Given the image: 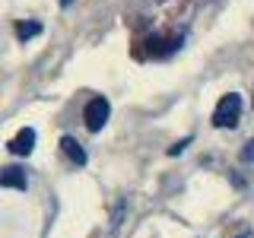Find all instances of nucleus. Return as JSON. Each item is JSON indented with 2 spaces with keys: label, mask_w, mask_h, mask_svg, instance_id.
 Listing matches in <instances>:
<instances>
[{
  "label": "nucleus",
  "mask_w": 254,
  "mask_h": 238,
  "mask_svg": "<svg viewBox=\"0 0 254 238\" xmlns=\"http://www.w3.org/2000/svg\"><path fill=\"white\" fill-rule=\"evenodd\" d=\"M238 118H242V95H235V92L222 95L216 111H213V124L222 127V130H229V127L238 124Z\"/></svg>",
  "instance_id": "obj_1"
},
{
  "label": "nucleus",
  "mask_w": 254,
  "mask_h": 238,
  "mask_svg": "<svg viewBox=\"0 0 254 238\" xmlns=\"http://www.w3.org/2000/svg\"><path fill=\"white\" fill-rule=\"evenodd\" d=\"M108 118H111V105H108V99H102V95L89 99V105H86V127H89L92 133H99L102 127H105Z\"/></svg>",
  "instance_id": "obj_2"
},
{
  "label": "nucleus",
  "mask_w": 254,
  "mask_h": 238,
  "mask_svg": "<svg viewBox=\"0 0 254 238\" xmlns=\"http://www.w3.org/2000/svg\"><path fill=\"white\" fill-rule=\"evenodd\" d=\"M35 140H38V133L32 130V127H19V130H16V137L6 143V149H10L13 156H29L32 149H35Z\"/></svg>",
  "instance_id": "obj_3"
},
{
  "label": "nucleus",
  "mask_w": 254,
  "mask_h": 238,
  "mask_svg": "<svg viewBox=\"0 0 254 238\" xmlns=\"http://www.w3.org/2000/svg\"><path fill=\"white\" fill-rule=\"evenodd\" d=\"M26 169H19V165H10V169H3L0 175V187H16V190H26Z\"/></svg>",
  "instance_id": "obj_4"
},
{
  "label": "nucleus",
  "mask_w": 254,
  "mask_h": 238,
  "mask_svg": "<svg viewBox=\"0 0 254 238\" xmlns=\"http://www.w3.org/2000/svg\"><path fill=\"white\" fill-rule=\"evenodd\" d=\"M61 149H64V156L70 159L73 165H86L89 162V156H86V149L79 146V143L73 140V137H61Z\"/></svg>",
  "instance_id": "obj_5"
},
{
  "label": "nucleus",
  "mask_w": 254,
  "mask_h": 238,
  "mask_svg": "<svg viewBox=\"0 0 254 238\" xmlns=\"http://www.w3.org/2000/svg\"><path fill=\"white\" fill-rule=\"evenodd\" d=\"M38 32H42V22H16V38H19V42H29Z\"/></svg>",
  "instance_id": "obj_6"
},
{
  "label": "nucleus",
  "mask_w": 254,
  "mask_h": 238,
  "mask_svg": "<svg viewBox=\"0 0 254 238\" xmlns=\"http://www.w3.org/2000/svg\"><path fill=\"white\" fill-rule=\"evenodd\" d=\"M242 162H254V140L245 143V149H242Z\"/></svg>",
  "instance_id": "obj_7"
},
{
  "label": "nucleus",
  "mask_w": 254,
  "mask_h": 238,
  "mask_svg": "<svg viewBox=\"0 0 254 238\" xmlns=\"http://www.w3.org/2000/svg\"><path fill=\"white\" fill-rule=\"evenodd\" d=\"M121 216H124V203H118V210H115V219H111V232H118V226H121Z\"/></svg>",
  "instance_id": "obj_8"
},
{
  "label": "nucleus",
  "mask_w": 254,
  "mask_h": 238,
  "mask_svg": "<svg viewBox=\"0 0 254 238\" xmlns=\"http://www.w3.org/2000/svg\"><path fill=\"white\" fill-rule=\"evenodd\" d=\"M188 143H190V140H181V143H175V146L169 149V156H178V153H181V149H185V146H188Z\"/></svg>",
  "instance_id": "obj_9"
},
{
  "label": "nucleus",
  "mask_w": 254,
  "mask_h": 238,
  "mask_svg": "<svg viewBox=\"0 0 254 238\" xmlns=\"http://www.w3.org/2000/svg\"><path fill=\"white\" fill-rule=\"evenodd\" d=\"M76 3V0H61V6H73Z\"/></svg>",
  "instance_id": "obj_10"
},
{
  "label": "nucleus",
  "mask_w": 254,
  "mask_h": 238,
  "mask_svg": "<svg viewBox=\"0 0 254 238\" xmlns=\"http://www.w3.org/2000/svg\"><path fill=\"white\" fill-rule=\"evenodd\" d=\"M238 238H251V235H238Z\"/></svg>",
  "instance_id": "obj_11"
}]
</instances>
